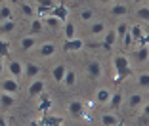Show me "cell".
Instances as JSON below:
<instances>
[{
	"label": "cell",
	"instance_id": "cell-19",
	"mask_svg": "<svg viewBox=\"0 0 149 126\" xmlns=\"http://www.w3.org/2000/svg\"><path fill=\"white\" fill-rule=\"evenodd\" d=\"M124 101H126L124 92H123V90H113V94H111V100H109V103H107V107L118 109V107H123V105H124Z\"/></svg>",
	"mask_w": 149,
	"mask_h": 126
},
{
	"label": "cell",
	"instance_id": "cell-34",
	"mask_svg": "<svg viewBox=\"0 0 149 126\" xmlns=\"http://www.w3.org/2000/svg\"><path fill=\"white\" fill-rule=\"evenodd\" d=\"M17 27V23L13 21V19H4V21H0V35H8L12 33L13 29Z\"/></svg>",
	"mask_w": 149,
	"mask_h": 126
},
{
	"label": "cell",
	"instance_id": "cell-32",
	"mask_svg": "<svg viewBox=\"0 0 149 126\" xmlns=\"http://www.w3.org/2000/svg\"><path fill=\"white\" fill-rule=\"evenodd\" d=\"M52 13L54 15H57V17L61 19V21H67V19H69V8H67L65 4H56V8L52 10Z\"/></svg>",
	"mask_w": 149,
	"mask_h": 126
},
{
	"label": "cell",
	"instance_id": "cell-20",
	"mask_svg": "<svg viewBox=\"0 0 149 126\" xmlns=\"http://www.w3.org/2000/svg\"><path fill=\"white\" fill-rule=\"evenodd\" d=\"M128 33H130L132 40H134L136 44H140V42H143V40H145V31H143V27H141L140 23H134V25H130Z\"/></svg>",
	"mask_w": 149,
	"mask_h": 126
},
{
	"label": "cell",
	"instance_id": "cell-10",
	"mask_svg": "<svg viewBox=\"0 0 149 126\" xmlns=\"http://www.w3.org/2000/svg\"><path fill=\"white\" fill-rule=\"evenodd\" d=\"M0 90L10 92V94H15V92L19 90V78L8 74L6 78H2V80H0Z\"/></svg>",
	"mask_w": 149,
	"mask_h": 126
},
{
	"label": "cell",
	"instance_id": "cell-28",
	"mask_svg": "<svg viewBox=\"0 0 149 126\" xmlns=\"http://www.w3.org/2000/svg\"><path fill=\"white\" fill-rule=\"evenodd\" d=\"M136 19L140 23H149V4H140L136 6V12H134Z\"/></svg>",
	"mask_w": 149,
	"mask_h": 126
},
{
	"label": "cell",
	"instance_id": "cell-7",
	"mask_svg": "<svg viewBox=\"0 0 149 126\" xmlns=\"http://www.w3.org/2000/svg\"><path fill=\"white\" fill-rule=\"evenodd\" d=\"M44 90H46V80L42 77H36L31 80V84L27 86V96L29 97H36V96H42Z\"/></svg>",
	"mask_w": 149,
	"mask_h": 126
},
{
	"label": "cell",
	"instance_id": "cell-37",
	"mask_svg": "<svg viewBox=\"0 0 149 126\" xmlns=\"http://www.w3.org/2000/svg\"><path fill=\"white\" fill-rule=\"evenodd\" d=\"M141 117H143V118H149V101L141 103Z\"/></svg>",
	"mask_w": 149,
	"mask_h": 126
},
{
	"label": "cell",
	"instance_id": "cell-39",
	"mask_svg": "<svg viewBox=\"0 0 149 126\" xmlns=\"http://www.w3.org/2000/svg\"><path fill=\"white\" fill-rule=\"evenodd\" d=\"M4 71H6V61L0 57V74H4Z\"/></svg>",
	"mask_w": 149,
	"mask_h": 126
},
{
	"label": "cell",
	"instance_id": "cell-36",
	"mask_svg": "<svg viewBox=\"0 0 149 126\" xmlns=\"http://www.w3.org/2000/svg\"><path fill=\"white\" fill-rule=\"evenodd\" d=\"M46 122H50V124L61 122V117H59V115H48V117H46Z\"/></svg>",
	"mask_w": 149,
	"mask_h": 126
},
{
	"label": "cell",
	"instance_id": "cell-13",
	"mask_svg": "<svg viewBox=\"0 0 149 126\" xmlns=\"http://www.w3.org/2000/svg\"><path fill=\"white\" fill-rule=\"evenodd\" d=\"M77 15H79V21L80 23L88 25V23H92L94 19H96V10L90 8V6H82V8H79Z\"/></svg>",
	"mask_w": 149,
	"mask_h": 126
},
{
	"label": "cell",
	"instance_id": "cell-16",
	"mask_svg": "<svg viewBox=\"0 0 149 126\" xmlns=\"http://www.w3.org/2000/svg\"><path fill=\"white\" fill-rule=\"evenodd\" d=\"M79 36V29H77V23L73 19H67L63 21V38L65 40H73Z\"/></svg>",
	"mask_w": 149,
	"mask_h": 126
},
{
	"label": "cell",
	"instance_id": "cell-24",
	"mask_svg": "<svg viewBox=\"0 0 149 126\" xmlns=\"http://www.w3.org/2000/svg\"><path fill=\"white\" fill-rule=\"evenodd\" d=\"M115 33H117V38H118V44H120V40H123V36L128 33V29H130V23L126 21V17H120L117 23H115Z\"/></svg>",
	"mask_w": 149,
	"mask_h": 126
},
{
	"label": "cell",
	"instance_id": "cell-5",
	"mask_svg": "<svg viewBox=\"0 0 149 126\" xmlns=\"http://www.w3.org/2000/svg\"><path fill=\"white\" fill-rule=\"evenodd\" d=\"M107 12H109V15L120 19V17H126L128 13H130V6H128V2H124V0H115L113 4L107 6Z\"/></svg>",
	"mask_w": 149,
	"mask_h": 126
},
{
	"label": "cell",
	"instance_id": "cell-18",
	"mask_svg": "<svg viewBox=\"0 0 149 126\" xmlns=\"http://www.w3.org/2000/svg\"><path fill=\"white\" fill-rule=\"evenodd\" d=\"M65 71H67L65 63H56V65L50 69V77H52V80L56 84H61L63 82V77H65Z\"/></svg>",
	"mask_w": 149,
	"mask_h": 126
},
{
	"label": "cell",
	"instance_id": "cell-1",
	"mask_svg": "<svg viewBox=\"0 0 149 126\" xmlns=\"http://www.w3.org/2000/svg\"><path fill=\"white\" fill-rule=\"evenodd\" d=\"M109 29L111 27H109V23H107L105 19H97L96 17L92 23L86 25V35H88V38L92 40V42H101Z\"/></svg>",
	"mask_w": 149,
	"mask_h": 126
},
{
	"label": "cell",
	"instance_id": "cell-3",
	"mask_svg": "<svg viewBox=\"0 0 149 126\" xmlns=\"http://www.w3.org/2000/svg\"><path fill=\"white\" fill-rule=\"evenodd\" d=\"M113 69H115V73H117L118 77H126V74L132 73V63H130V59H128L126 56L118 54V56L113 57Z\"/></svg>",
	"mask_w": 149,
	"mask_h": 126
},
{
	"label": "cell",
	"instance_id": "cell-22",
	"mask_svg": "<svg viewBox=\"0 0 149 126\" xmlns=\"http://www.w3.org/2000/svg\"><path fill=\"white\" fill-rule=\"evenodd\" d=\"M101 42H103V48H105V50H113L115 46H118V38H117L115 29H109V31H107Z\"/></svg>",
	"mask_w": 149,
	"mask_h": 126
},
{
	"label": "cell",
	"instance_id": "cell-30",
	"mask_svg": "<svg viewBox=\"0 0 149 126\" xmlns=\"http://www.w3.org/2000/svg\"><path fill=\"white\" fill-rule=\"evenodd\" d=\"M19 12H21L25 17H29V19L36 15V8H35V4H31V2H25V0H23V2H19Z\"/></svg>",
	"mask_w": 149,
	"mask_h": 126
},
{
	"label": "cell",
	"instance_id": "cell-31",
	"mask_svg": "<svg viewBox=\"0 0 149 126\" xmlns=\"http://www.w3.org/2000/svg\"><path fill=\"white\" fill-rule=\"evenodd\" d=\"M13 13H15V10H13L12 4H0V21H4V19H13Z\"/></svg>",
	"mask_w": 149,
	"mask_h": 126
},
{
	"label": "cell",
	"instance_id": "cell-15",
	"mask_svg": "<svg viewBox=\"0 0 149 126\" xmlns=\"http://www.w3.org/2000/svg\"><path fill=\"white\" fill-rule=\"evenodd\" d=\"M84 103L80 100H71L69 103H67V113L71 115L73 118H80V115L84 113Z\"/></svg>",
	"mask_w": 149,
	"mask_h": 126
},
{
	"label": "cell",
	"instance_id": "cell-35",
	"mask_svg": "<svg viewBox=\"0 0 149 126\" xmlns=\"http://www.w3.org/2000/svg\"><path fill=\"white\" fill-rule=\"evenodd\" d=\"M6 52H8V40L0 38V57L6 56Z\"/></svg>",
	"mask_w": 149,
	"mask_h": 126
},
{
	"label": "cell",
	"instance_id": "cell-17",
	"mask_svg": "<svg viewBox=\"0 0 149 126\" xmlns=\"http://www.w3.org/2000/svg\"><path fill=\"white\" fill-rule=\"evenodd\" d=\"M100 122L105 124V126H118L123 120H120V117H118L115 111H105V113L100 115Z\"/></svg>",
	"mask_w": 149,
	"mask_h": 126
},
{
	"label": "cell",
	"instance_id": "cell-23",
	"mask_svg": "<svg viewBox=\"0 0 149 126\" xmlns=\"http://www.w3.org/2000/svg\"><path fill=\"white\" fill-rule=\"evenodd\" d=\"M77 80H79V78H77V71H74V69H67L61 84H63L65 90H73V88L77 86Z\"/></svg>",
	"mask_w": 149,
	"mask_h": 126
},
{
	"label": "cell",
	"instance_id": "cell-6",
	"mask_svg": "<svg viewBox=\"0 0 149 126\" xmlns=\"http://www.w3.org/2000/svg\"><path fill=\"white\" fill-rule=\"evenodd\" d=\"M86 74L92 80H97V78L103 77V63H101L100 59H96V57H92V59L86 61Z\"/></svg>",
	"mask_w": 149,
	"mask_h": 126
},
{
	"label": "cell",
	"instance_id": "cell-27",
	"mask_svg": "<svg viewBox=\"0 0 149 126\" xmlns=\"http://www.w3.org/2000/svg\"><path fill=\"white\" fill-rule=\"evenodd\" d=\"M124 103H126L130 109L141 107V103H143V96H141L140 92H132V94H128V96H126V101H124Z\"/></svg>",
	"mask_w": 149,
	"mask_h": 126
},
{
	"label": "cell",
	"instance_id": "cell-29",
	"mask_svg": "<svg viewBox=\"0 0 149 126\" xmlns=\"http://www.w3.org/2000/svg\"><path fill=\"white\" fill-rule=\"evenodd\" d=\"M15 105V96L13 94H10V92H0V107H4V109H10Z\"/></svg>",
	"mask_w": 149,
	"mask_h": 126
},
{
	"label": "cell",
	"instance_id": "cell-21",
	"mask_svg": "<svg viewBox=\"0 0 149 126\" xmlns=\"http://www.w3.org/2000/svg\"><path fill=\"white\" fill-rule=\"evenodd\" d=\"M42 74V67L38 65V63H35V61H29L25 65V73H23V77H27V78H36V77H40Z\"/></svg>",
	"mask_w": 149,
	"mask_h": 126
},
{
	"label": "cell",
	"instance_id": "cell-11",
	"mask_svg": "<svg viewBox=\"0 0 149 126\" xmlns=\"http://www.w3.org/2000/svg\"><path fill=\"white\" fill-rule=\"evenodd\" d=\"M36 44H38V38H36V35H31V33L19 38V48L23 52H33L36 48Z\"/></svg>",
	"mask_w": 149,
	"mask_h": 126
},
{
	"label": "cell",
	"instance_id": "cell-4",
	"mask_svg": "<svg viewBox=\"0 0 149 126\" xmlns=\"http://www.w3.org/2000/svg\"><path fill=\"white\" fill-rule=\"evenodd\" d=\"M35 50L40 59H50V57H54L57 54V44L52 42V40H46V42H38Z\"/></svg>",
	"mask_w": 149,
	"mask_h": 126
},
{
	"label": "cell",
	"instance_id": "cell-40",
	"mask_svg": "<svg viewBox=\"0 0 149 126\" xmlns=\"http://www.w3.org/2000/svg\"><path fill=\"white\" fill-rule=\"evenodd\" d=\"M145 0H128V4H132V6H140V4H143Z\"/></svg>",
	"mask_w": 149,
	"mask_h": 126
},
{
	"label": "cell",
	"instance_id": "cell-8",
	"mask_svg": "<svg viewBox=\"0 0 149 126\" xmlns=\"http://www.w3.org/2000/svg\"><path fill=\"white\" fill-rule=\"evenodd\" d=\"M6 71H8V74H12V77L21 78V77H23V73H25V65H23L19 59L12 57V59L6 61Z\"/></svg>",
	"mask_w": 149,
	"mask_h": 126
},
{
	"label": "cell",
	"instance_id": "cell-2",
	"mask_svg": "<svg viewBox=\"0 0 149 126\" xmlns=\"http://www.w3.org/2000/svg\"><path fill=\"white\" fill-rule=\"evenodd\" d=\"M149 61V42L145 44L140 42L136 46V48L132 50V56H130V63H136V65H143V63H147Z\"/></svg>",
	"mask_w": 149,
	"mask_h": 126
},
{
	"label": "cell",
	"instance_id": "cell-9",
	"mask_svg": "<svg viewBox=\"0 0 149 126\" xmlns=\"http://www.w3.org/2000/svg\"><path fill=\"white\" fill-rule=\"evenodd\" d=\"M56 0H35V8H36V13H38L40 17L42 15H48L52 13V10L56 8Z\"/></svg>",
	"mask_w": 149,
	"mask_h": 126
},
{
	"label": "cell",
	"instance_id": "cell-26",
	"mask_svg": "<svg viewBox=\"0 0 149 126\" xmlns=\"http://www.w3.org/2000/svg\"><path fill=\"white\" fill-rule=\"evenodd\" d=\"M29 29H31V35H42L44 29H46V25H44L42 17H31V21H29Z\"/></svg>",
	"mask_w": 149,
	"mask_h": 126
},
{
	"label": "cell",
	"instance_id": "cell-25",
	"mask_svg": "<svg viewBox=\"0 0 149 126\" xmlns=\"http://www.w3.org/2000/svg\"><path fill=\"white\" fill-rule=\"evenodd\" d=\"M42 21H44V25H46V29H61L63 27V21L57 17V15H54V13L42 15Z\"/></svg>",
	"mask_w": 149,
	"mask_h": 126
},
{
	"label": "cell",
	"instance_id": "cell-38",
	"mask_svg": "<svg viewBox=\"0 0 149 126\" xmlns=\"http://www.w3.org/2000/svg\"><path fill=\"white\" fill-rule=\"evenodd\" d=\"M94 2H96L97 6H101V8H107L109 4H113L115 0H94Z\"/></svg>",
	"mask_w": 149,
	"mask_h": 126
},
{
	"label": "cell",
	"instance_id": "cell-12",
	"mask_svg": "<svg viewBox=\"0 0 149 126\" xmlns=\"http://www.w3.org/2000/svg\"><path fill=\"white\" fill-rule=\"evenodd\" d=\"M84 40L82 38H73V40H65V44H63V50H65L67 54H79V52H82L84 50Z\"/></svg>",
	"mask_w": 149,
	"mask_h": 126
},
{
	"label": "cell",
	"instance_id": "cell-14",
	"mask_svg": "<svg viewBox=\"0 0 149 126\" xmlns=\"http://www.w3.org/2000/svg\"><path fill=\"white\" fill-rule=\"evenodd\" d=\"M111 94H113V90H111L109 86H100L96 90V96H94V100H96L97 105H107L111 100Z\"/></svg>",
	"mask_w": 149,
	"mask_h": 126
},
{
	"label": "cell",
	"instance_id": "cell-33",
	"mask_svg": "<svg viewBox=\"0 0 149 126\" xmlns=\"http://www.w3.org/2000/svg\"><path fill=\"white\" fill-rule=\"evenodd\" d=\"M136 84H138V88L149 90V73H147V71H141V73H138V77H136Z\"/></svg>",
	"mask_w": 149,
	"mask_h": 126
}]
</instances>
